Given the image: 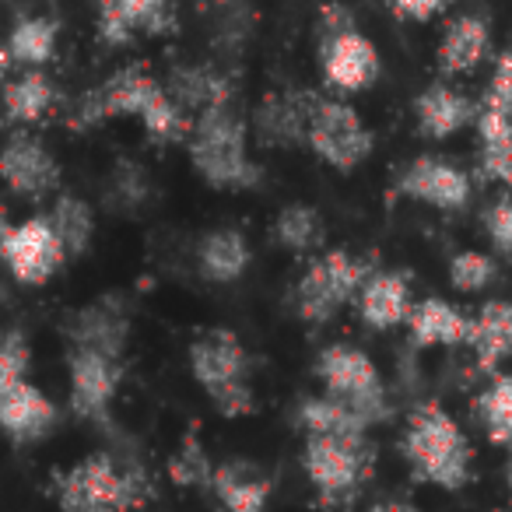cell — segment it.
<instances>
[{
  "label": "cell",
  "mask_w": 512,
  "mask_h": 512,
  "mask_svg": "<svg viewBox=\"0 0 512 512\" xmlns=\"http://www.w3.org/2000/svg\"><path fill=\"white\" fill-rule=\"evenodd\" d=\"M4 232H8V218H4V207H0V239H4Z\"/></svg>",
  "instance_id": "obj_41"
},
{
  "label": "cell",
  "mask_w": 512,
  "mask_h": 512,
  "mask_svg": "<svg viewBox=\"0 0 512 512\" xmlns=\"http://www.w3.org/2000/svg\"><path fill=\"white\" fill-rule=\"evenodd\" d=\"M372 512H421V509H414V505H407V502H379V505H372Z\"/></svg>",
  "instance_id": "obj_39"
},
{
  "label": "cell",
  "mask_w": 512,
  "mask_h": 512,
  "mask_svg": "<svg viewBox=\"0 0 512 512\" xmlns=\"http://www.w3.org/2000/svg\"><path fill=\"white\" fill-rule=\"evenodd\" d=\"M414 120H418V130L425 137L446 141V137L460 134L467 123L477 120V109L460 88L446 85V81H432V85L414 99Z\"/></svg>",
  "instance_id": "obj_19"
},
{
  "label": "cell",
  "mask_w": 512,
  "mask_h": 512,
  "mask_svg": "<svg viewBox=\"0 0 512 512\" xmlns=\"http://www.w3.org/2000/svg\"><path fill=\"white\" fill-rule=\"evenodd\" d=\"M53 99H57L53 81L39 67H32V71H25L22 78H15L4 88V113L15 123H36L50 113Z\"/></svg>",
  "instance_id": "obj_27"
},
{
  "label": "cell",
  "mask_w": 512,
  "mask_h": 512,
  "mask_svg": "<svg viewBox=\"0 0 512 512\" xmlns=\"http://www.w3.org/2000/svg\"><path fill=\"white\" fill-rule=\"evenodd\" d=\"M400 449H404L414 477L435 484V488L460 491L470 481V467H474L470 439L453 421V414L435 400L411 411Z\"/></svg>",
  "instance_id": "obj_3"
},
{
  "label": "cell",
  "mask_w": 512,
  "mask_h": 512,
  "mask_svg": "<svg viewBox=\"0 0 512 512\" xmlns=\"http://www.w3.org/2000/svg\"><path fill=\"white\" fill-rule=\"evenodd\" d=\"M453 0H390V11L400 22H432Z\"/></svg>",
  "instance_id": "obj_37"
},
{
  "label": "cell",
  "mask_w": 512,
  "mask_h": 512,
  "mask_svg": "<svg viewBox=\"0 0 512 512\" xmlns=\"http://www.w3.org/2000/svg\"><path fill=\"white\" fill-rule=\"evenodd\" d=\"M172 22V0H95L99 39L127 46L134 36H158Z\"/></svg>",
  "instance_id": "obj_15"
},
{
  "label": "cell",
  "mask_w": 512,
  "mask_h": 512,
  "mask_svg": "<svg viewBox=\"0 0 512 512\" xmlns=\"http://www.w3.org/2000/svg\"><path fill=\"white\" fill-rule=\"evenodd\" d=\"M50 225L57 228L67 256H78V253H85L95 235V214L81 197H60L57 204H53Z\"/></svg>",
  "instance_id": "obj_29"
},
{
  "label": "cell",
  "mask_w": 512,
  "mask_h": 512,
  "mask_svg": "<svg viewBox=\"0 0 512 512\" xmlns=\"http://www.w3.org/2000/svg\"><path fill=\"white\" fill-rule=\"evenodd\" d=\"M484 228H488V239L498 253L512 256V193L498 197L495 204L484 211Z\"/></svg>",
  "instance_id": "obj_36"
},
{
  "label": "cell",
  "mask_w": 512,
  "mask_h": 512,
  "mask_svg": "<svg viewBox=\"0 0 512 512\" xmlns=\"http://www.w3.org/2000/svg\"><path fill=\"white\" fill-rule=\"evenodd\" d=\"M467 344L477 358V369L491 372L512 358V299H488L470 320Z\"/></svg>",
  "instance_id": "obj_21"
},
{
  "label": "cell",
  "mask_w": 512,
  "mask_h": 512,
  "mask_svg": "<svg viewBox=\"0 0 512 512\" xmlns=\"http://www.w3.org/2000/svg\"><path fill=\"white\" fill-rule=\"evenodd\" d=\"M498 281V264L495 256L481 253V249H463V253H456L453 260H449V285L456 288V292H484V288H491Z\"/></svg>",
  "instance_id": "obj_33"
},
{
  "label": "cell",
  "mask_w": 512,
  "mask_h": 512,
  "mask_svg": "<svg viewBox=\"0 0 512 512\" xmlns=\"http://www.w3.org/2000/svg\"><path fill=\"white\" fill-rule=\"evenodd\" d=\"M172 477L183 484H193V481H211V463L197 453V449H183L172 463Z\"/></svg>",
  "instance_id": "obj_38"
},
{
  "label": "cell",
  "mask_w": 512,
  "mask_h": 512,
  "mask_svg": "<svg viewBox=\"0 0 512 512\" xmlns=\"http://www.w3.org/2000/svg\"><path fill=\"white\" fill-rule=\"evenodd\" d=\"M186 148L197 176L214 190H249L260 179V169L249 158L246 120L228 99L200 109L197 123H190L186 134Z\"/></svg>",
  "instance_id": "obj_2"
},
{
  "label": "cell",
  "mask_w": 512,
  "mask_h": 512,
  "mask_svg": "<svg viewBox=\"0 0 512 512\" xmlns=\"http://www.w3.org/2000/svg\"><path fill=\"white\" fill-rule=\"evenodd\" d=\"M477 148H481V169L491 179L512 186V120L495 109H477Z\"/></svg>",
  "instance_id": "obj_26"
},
{
  "label": "cell",
  "mask_w": 512,
  "mask_h": 512,
  "mask_svg": "<svg viewBox=\"0 0 512 512\" xmlns=\"http://www.w3.org/2000/svg\"><path fill=\"white\" fill-rule=\"evenodd\" d=\"M491 53V25L481 15H456L446 22L435 50V64L446 78L474 74Z\"/></svg>",
  "instance_id": "obj_16"
},
{
  "label": "cell",
  "mask_w": 512,
  "mask_h": 512,
  "mask_svg": "<svg viewBox=\"0 0 512 512\" xmlns=\"http://www.w3.org/2000/svg\"><path fill=\"white\" fill-rule=\"evenodd\" d=\"M123 383V362L113 351L74 348L71 351V404L81 418H106L116 390Z\"/></svg>",
  "instance_id": "obj_12"
},
{
  "label": "cell",
  "mask_w": 512,
  "mask_h": 512,
  "mask_svg": "<svg viewBox=\"0 0 512 512\" xmlns=\"http://www.w3.org/2000/svg\"><path fill=\"white\" fill-rule=\"evenodd\" d=\"M200 278L211 285H232L249 267V242L239 228H214L197 246Z\"/></svg>",
  "instance_id": "obj_24"
},
{
  "label": "cell",
  "mask_w": 512,
  "mask_h": 512,
  "mask_svg": "<svg viewBox=\"0 0 512 512\" xmlns=\"http://www.w3.org/2000/svg\"><path fill=\"white\" fill-rule=\"evenodd\" d=\"M397 193L428 204L435 211H460L470 200V176L453 162L435 155H421L397 176Z\"/></svg>",
  "instance_id": "obj_13"
},
{
  "label": "cell",
  "mask_w": 512,
  "mask_h": 512,
  "mask_svg": "<svg viewBox=\"0 0 512 512\" xmlns=\"http://www.w3.org/2000/svg\"><path fill=\"white\" fill-rule=\"evenodd\" d=\"M313 92H281L260 106L256 113V137L260 144H274V148H285V144H306V127L309 113H313Z\"/></svg>",
  "instance_id": "obj_20"
},
{
  "label": "cell",
  "mask_w": 512,
  "mask_h": 512,
  "mask_svg": "<svg viewBox=\"0 0 512 512\" xmlns=\"http://www.w3.org/2000/svg\"><path fill=\"white\" fill-rule=\"evenodd\" d=\"M211 488L225 512H267L271 502V481L249 460H228L211 467Z\"/></svg>",
  "instance_id": "obj_22"
},
{
  "label": "cell",
  "mask_w": 512,
  "mask_h": 512,
  "mask_svg": "<svg viewBox=\"0 0 512 512\" xmlns=\"http://www.w3.org/2000/svg\"><path fill=\"white\" fill-rule=\"evenodd\" d=\"M0 260L22 285H46L64 267L67 249L50 218H29L22 225H8L0 239Z\"/></svg>",
  "instance_id": "obj_11"
},
{
  "label": "cell",
  "mask_w": 512,
  "mask_h": 512,
  "mask_svg": "<svg viewBox=\"0 0 512 512\" xmlns=\"http://www.w3.org/2000/svg\"><path fill=\"white\" fill-rule=\"evenodd\" d=\"M316 376H320L327 397H334L337 404L355 411L369 428L386 421L390 400H386L383 376H379L376 362L362 348H351V344L323 348L320 362H316Z\"/></svg>",
  "instance_id": "obj_7"
},
{
  "label": "cell",
  "mask_w": 512,
  "mask_h": 512,
  "mask_svg": "<svg viewBox=\"0 0 512 512\" xmlns=\"http://www.w3.org/2000/svg\"><path fill=\"white\" fill-rule=\"evenodd\" d=\"M0 179H4L8 190H15L18 197L39 200L57 190L60 165L39 137L15 134L0 148Z\"/></svg>",
  "instance_id": "obj_14"
},
{
  "label": "cell",
  "mask_w": 512,
  "mask_h": 512,
  "mask_svg": "<svg viewBox=\"0 0 512 512\" xmlns=\"http://www.w3.org/2000/svg\"><path fill=\"white\" fill-rule=\"evenodd\" d=\"M144 484L113 456L95 453L57 477V505L64 512H134Z\"/></svg>",
  "instance_id": "obj_6"
},
{
  "label": "cell",
  "mask_w": 512,
  "mask_h": 512,
  "mask_svg": "<svg viewBox=\"0 0 512 512\" xmlns=\"http://www.w3.org/2000/svg\"><path fill=\"white\" fill-rule=\"evenodd\" d=\"M190 372L225 418H242V414L253 411L249 351L232 330L214 327L200 334L190 344Z\"/></svg>",
  "instance_id": "obj_5"
},
{
  "label": "cell",
  "mask_w": 512,
  "mask_h": 512,
  "mask_svg": "<svg viewBox=\"0 0 512 512\" xmlns=\"http://www.w3.org/2000/svg\"><path fill=\"white\" fill-rule=\"evenodd\" d=\"M365 278H369L365 260L348 249H330L302 271L295 285V313L313 327H323L355 299Z\"/></svg>",
  "instance_id": "obj_8"
},
{
  "label": "cell",
  "mask_w": 512,
  "mask_h": 512,
  "mask_svg": "<svg viewBox=\"0 0 512 512\" xmlns=\"http://www.w3.org/2000/svg\"><path fill=\"white\" fill-rule=\"evenodd\" d=\"M477 418L488 435L502 446L512 442V376H495L488 390L477 397Z\"/></svg>",
  "instance_id": "obj_32"
},
{
  "label": "cell",
  "mask_w": 512,
  "mask_h": 512,
  "mask_svg": "<svg viewBox=\"0 0 512 512\" xmlns=\"http://www.w3.org/2000/svg\"><path fill=\"white\" fill-rule=\"evenodd\" d=\"M57 425V407L39 386L29 379L4 386L0 390V428L18 442H36L43 439L50 428Z\"/></svg>",
  "instance_id": "obj_17"
},
{
  "label": "cell",
  "mask_w": 512,
  "mask_h": 512,
  "mask_svg": "<svg viewBox=\"0 0 512 512\" xmlns=\"http://www.w3.org/2000/svg\"><path fill=\"white\" fill-rule=\"evenodd\" d=\"M29 372V341L18 330H0V390Z\"/></svg>",
  "instance_id": "obj_34"
},
{
  "label": "cell",
  "mask_w": 512,
  "mask_h": 512,
  "mask_svg": "<svg viewBox=\"0 0 512 512\" xmlns=\"http://www.w3.org/2000/svg\"><path fill=\"white\" fill-rule=\"evenodd\" d=\"M274 239L292 253H306L323 242V218L309 204H288L274 221Z\"/></svg>",
  "instance_id": "obj_30"
},
{
  "label": "cell",
  "mask_w": 512,
  "mask_h": 512,
  "mask_svg": "<svg viewBox=\"0 0 512 512\" xmlns=\"http://www.w3.org/2000/svg\"><path fill=\"white\" fill-rule=\"evenodd\" d=\"M404 323H407V330H411V341L421 344V348H435V344H442V348H460V344H467L470 320L456 306H449L446 299L414 302Z\"/></svg>",
  "instance_id": "obj_23"
},
{
  "label": "cell",
  "mask_w": 512,
  "mask_h": 512,
  "mask_svg": "<svg viewBox=\"0 0 512 512\" xmlns=\"http://www.w3.org/2000/svg\"><path fill=\"white\" fill-rule=\"evenodd\" d=\"M376 449L369 432H306L302 467L323 505H344L372 474Z\"/></svg>",
  "instance_id": "obj_4"
},
{
  "label": "cell",
  "mask_w": 512,
  "mask_h": 512,
  "mask_svg": "<svg viewBox=\"0 0 512 512\" xmlns=\"http://www.w3.org/2000/svg\"><path fill=\"white\" fill-rule=\"evenodd\" d=\"M113 116H134L141 127L148 130L155 141L172 144L183 141L190 134V120L186 109L172 99V92L158 78H151L144 67H123L109 81H102L95 92L78 109V127H92V123L113 120Z\"/></svg>",
  "instance_id": "obj_1"
},
{
  "label": "cell",
  "mask_w": 512,
  "mask_h": 512,
  "mask_svg": "<svg viewBox=\"0 0 512 512\" xmlns=\"http://www.w3.org/2000/svg\"><path fill=\"white\" fill-rule=\"evenodd\" d=\"M60 25L53 18H22L8 36V57L25 67H43L57 53Z\"/></svg>",
  "instance_id": "obj_28"
},
{
  "label": "cell",
  "mask_w": 512,
  "mask_h": 512,
  "mask_svg": "<svg viewBox=\"0 0 512 512\" xmlns=\"http://www.w3.org/2000/svg\"><path fill=\"white\" fill-rule=\"evenodd\" d=\"M306 144L320 162H327L337 172H355L376 148V137L365 127L355 106L344 99H323L316 95L313 113H309Z\"/></svg>",
  "instance_id": "obj_9"
},
{
  "label": "cell",
  "mask_w": 512,
  "mask_h": 512,
  "mask_svg": "<svg viewBox=\"0 0 512 512\" xmlns=\"http://www.w3.org/2000/svg\"><path fill=\"white\" fill-rule=\"evenodd\" d=\"M379 50L372 39L351 22V15H341L337 22H327L320 43V71L334 92L355 95L376 85L379 78Z\"/></svg>",
  "instance_id": "obj_10"
},
{
  "label": "cell",
  "mask_w": 512,
  "mask_h": 512,
  "mask_svg": "<svg viewBox=\"0 0 512 512\" xmlns=\"http://www.w3.org/2000/svg\"><path fill=\"white\" fill-rule=\"evenodd\" d=\"M358 313L369 330H393L411 313V281L397 271H369L358 288Z\"/></svg>",
  "instance_id": "obj_18"
},
{
  "label": "cell",
  "mask_w": 512,
  "mask_h": 512,
  "mask_svg": "<svg viewBox=\"0 0 512 512\" xmlns=\"http://www.w3.org/2000/svg\"><path fill=\"white\" fill-rule=\"evenodd\" d=\"M299 425L306 432H369L362 418L355 411H348L344 404H337L334 397H306L299 404Z\"/></svg>",
  "instance_id": "obj_31"
},
{
  "label": "cell",
  "mask_w": 512,
  "mask_h": 512,
  "mask_svg": "<svg viewBox=\"0 0 512 512\" xmlns=\"http://www.w3.org/2000/svg\"><path fill=\"white\" fill-rule=\"evenodd\" d=\"M484 106L512 120V50L498 53L495 71H491V81H488V95H484Z\"/></svg>",
  "instance_id": "obj_35"
},
{
  "label": "cell",
  "mask_w": 512,
  "mask_h": 512,
  "mask_svg": "<svg viewBox=\"0 0 512 512\" xmlns=\"http://www.w3.org/2000/svg\"><path fill=\"white\" fill-rule=\"evenodd\" d=\"M505 484L512 488V442H509V456H505Z\"/></svg>",
  "instance_id": "obj_40"
},
{
  "label": "cell",
  "mask_w": 512,
  "mask_h": 512,
  "mask_svg": "<svg viewBox=\"0 0 512 512\" xmlns=\"http://www.w3.org/2000/svg\"><path fill=\"white\" fill-rule=\"evenodd\" d=\"M8 60H11L8 53H0V74H4V67H8Z\"/></svg>",
  "instance_id": "obj_42"
},
{
  "label": "cell",
  "mask_w": 512,
  "mask_h": 512,
  "mask_svg": "<svg viewBox=\"0 0 512 512\" xmlns=\"http://www.w3.org/2000/svg\"><path fill=\"white\" fill-rule=\"evenodd\" d=\"M74 348H99L123 355V344H127V313L116 299H102L95 306H88L85 313H78L71 327Z\"/></svg>",
  "instance_id": "obj_25"
}]
</instances>
